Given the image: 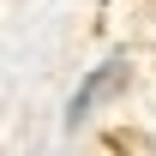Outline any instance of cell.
Segmentation results:
<instances>
[{
	"mask_svg": "<svg viewBox=\"0 0 156 156\" xmlns=\"http://www.w3.org/2000/svg\"><path fill=\"white\" fill-rule=\"evenodd\" d=\"M126 78H132V72H126V60H102V66H96V72H90V78H84V84H78V90H72V102H66V126H72V132H78V120H84V114H90V108H96V102H108V96H120V90H126Z\"/></svg>",
	"mask_w": 156,
	"mask_h": 156,
	"instance_id": "1",
	"label": "cell"
}]
</instances>
